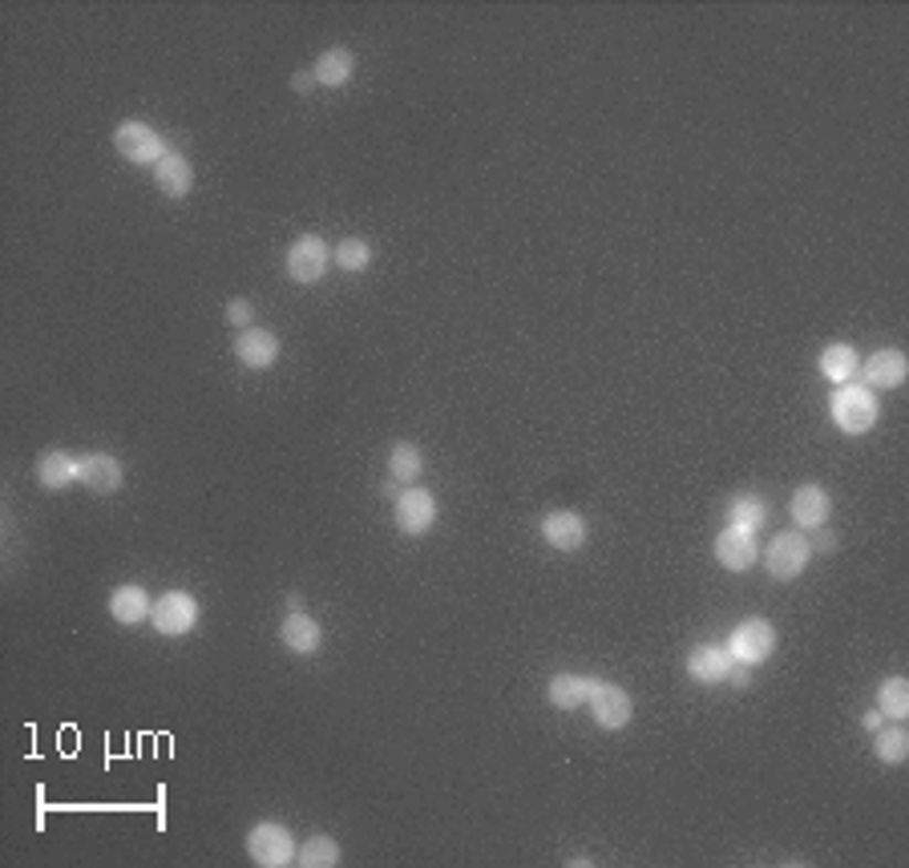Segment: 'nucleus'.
Here are the masks:
<instances>
[{
    "mask_svg": "<svg viewBox=\"0 0 909 868\" xmlns=\"http://www.w3.org/2000/svg\"><path fill=\"white\" fill-rule=\"evenodd\" d=\"M877 711L886 719H894V723H901V719L909 716V679L906 675H889L881 687H877Z\"/></svg>",
    "mask_w": 909,
    "mask_h": 868,
    "instance_id": "25",
    "label": "nucleus"
},
{
    "mask_svg": "<svg viewBox=\"0 0 909 868\" xmlns=\"http://www.w3.org/2000/svg\"><path fill=\"white\" fill-rule=\"evenodd\" d=\"M235 360L251 372H267L279 360V336L272 328H247L239 331L235 340Z\"/></svg>",
    "mask_w": 909,
    "mask_h": 868,
    "instance_id": "13",
    "label": "nucleus"
},
{
    "mask_svg": "<svg viewBox=\"0 0 909 868\" xmlns=\"http://www.w3.org/2000/svg\"><path fill=\"white\" fill-rule=\"evenodd\" d=\"M154 611L150 594H146L142 586H118L114 594H109V614H114V622H121V626H138V622H146Z\"/></svg>",
    "mask_w": 909,
    "mask_h": 868,
    "instance_id": "22",
    "label": "nucleus"
},
{
    "mask_svg": "<svg viewBox=\"0 0 909 868\" xmlns=\"http://www.w3.org/2000/svg\"><path fill=\"white\" fill-rule=\"evenodd\" d=\"M154 187L162 190L166 199H187L194 190V166H190L187 154L166 150V158L154 166Z\"/></svg>",
    "mask_w": 909,
    "mask_h": 868,
    "instance_id": "17",
    "label": "nucleus"
},
{
    "mask_svg": "<svg viewBox=\"0 0 909 868\" xmlns=\"http://www.w3.org/2000/svg\"><path fill=\"white\" fill-rule=\"evenodd\" d=\"M223 316H226V324H231V328H239V331L255 328V307H251V299H231Z\"/></svg>",
    "mask_w": 909,
    "mask_h": 868,
    "instance_id": "30",
    "label": "nucleus"
},
{
    "mask_svg": "<svg viewBox=\"0 0 909 868\" xmlns=\"http://www.w3.org/2000/svg\"><path fill=\"white\" fill-rule=\"evenodd\" d=\"M789 514L801 529H821L828 521V514H833V497H828V489H821V485L808 481V485H801V489L792 494Z\"/></svg>",
    "mask_w": 909,
    "mask_h": 868,
    "instance_id": "16",
    "label": "nucleus"
},
{
    "mask_svg": "<svg viewBox=\"0 0 909 868\" xmlns=\"http://www.w3.org/2000/svg\"><path fill=\"white\" fill-rule=\"evenodd\" d=\"M296 865H304V868H336V865H340V845H336L328 833L307 836L304 845H299V853H296Z\"/></svg>",
    "mask_w": 909,
    "mask_h": 868,
    "instance_id": "26",
    "label": "nucleus"
},
{
    "mask_svg": "<svg viewBox=\"0 0 909 868\" xmlns=\"http://www.w3.org/2000/svg\"><path fill=\"white\" fill-rule=\"evenodd\" d=\"M591 687H594V675H574V670H562V675L550 679L546 699H550V707H558V711H579V707L591 699Z\"/></svg>",
    "mask_w": 909,
    "mask_h": 868,
    "instance_id": "20",
    "label": "nucleus"
},
{
    "mask_svg": "<svg viewBox=\"0 0 909 868\" xmlns=\"http://www.w3.org/2000/svg\"><path fill=\"white\" fill-rule=\"evenodd\" d=\"M114 146H118L121 158L134 166H158L166 158V150H170L162 134H158L150 121H138V118H126L114 129Z\"/></svg>",
    "mask_w": 909,
    "mask_h": 868,
    "instance_id": "3",
    "label": "nucleus"
},
{
    "mask_svg": "<svg viewBox=\"0 0 909 868\" xmlns=\"http://www.w3.org/2000/svg\"><path fill=\"white\" fill-rule=\"evenodd\" d=\"M768 521V505L760 501V497H736L732 505H728V526H740L748 529V533H757V529H764Z\"/></svg>",
    "mask_w": 909,
    "mask_h": 868,
    "instance_id": "29",
    "label": "nucleus"
},
{
    "mask_svg": "<svg viewBox=\"0 0 909 868\" xmlns=\"http://www.w3.org/2000/svg\"><path fill=\"white\" fill-rule=\"evenodd\" d=\"M828 416H833V424H837L845 436H862L877 424L881 404H877L874 388L849 380V384L833 388V396H828Z\"/></svg>",
    "mask_w": 909,
    "mask_h": 868,
    "instance_id": "1",
    "label": "nucleus"
},
{
    "mask_svg": "<svg viewBox=\"0 0 909 868\" xmlns=\"http://www.w3.org/2000/svg\"><path fill=\"white\" fill-rule=\"evenodd\" d=\"M857 375L865 380V388H877V392H889V388H901L909 375V360L901 348H881L857 368Z\"/></svg>",
    "mask_w": 909,
    "mask_h": 868,
    "instance_id": "11",
    "label": "nucleus"
},
{
    "mask_svg": "<svg viewBox=\"0 0 909 868\" xmlns=\"http://www.w3.org/2000/svg\"><path fill=\"white\" fill-rule=\"evenodd\" d=\"M862 728L869 731V735H874V731H881V728H886V716H881V711H869V716L862 719Z\"/></svg>",
    "mask_w": 909,
    "mask_h": 868,
    "instance_id": "33",
    "label": "nucleus"
},
{
    "mask_svg": "<svg viewBox=\"0 0 909 868\" xmlns=\"http://www.w3.org/2000/svg\"><path fill=\"white\" fill-rule=\"evenodd\" d=\"M591 538L586 529V517L574 514V509H554V514L542 517V541L558 553H579Z\"/></svg>",
    "mask_w": 909,
    "mask_h": 868,
    "instance_id": "10",
    "label": "nucleus"
},
{
    "mask_svg": "<svg viewBox=\"0 0 909 868\" xmlns=\"http://www.w3.org/2000/svg\"><path fill=\"white\" fill-rule=\"evenodd\" d=\"M296 611H304V599H299V594H292V599H287V614H296Z\"/></svg>",
    "mask_w": 909,
    "mask_h": 868,
    "instance_id": "35",
    "label": "nucleus"
},
{
    "mask_svg": "<svg viewBox=\"0 0 909 868\" xmlns=\"http://www.w3.org/2000/svg\"><path fill=\"white\" fill-rule=\"evenodd\" d=\"M77 481L89 489V494H118L121 481H126V469H121V461L114 457V453H85L82 457V477Z\"/></svg>",
    "mask_w": 909,
    "mask_h": 868,
    "instance_id": "15",
    "label": "nucleus"
},
{
    "mask_svg": "<svg viewBox=\"0 0 909 868\" xmlns=\"http://www.w3.org/2000/svg\"><path fill=\"white\" fill-rule=\"evenodd\" d=\"M199 599L190 594V590H166L162 599H154V611H150V622L154 631L166 634V638H182V634H190L194 626H199Z\"/></svg>",
    "mask_w": 909,
    "mask_h": 868,
    "instance_id": "5",
    "label": "nucleus"
},
{
    "mask_svg": "<svg viewBox=\"0 0 909 868\" xmlns=\"http://www.w3.org/2000/svg\"><path fill=\"white\" fill-rule=\"evenodd\" d=\"M586 707H591L594 723H599L603 731H623L626 723L635 719V703H631V695H626L619 682H606V679H594Z\"/></svg>",
    "mask_w": 909,
    "mask_h": 868,
    "instance_id": "8",
    "label": "nucleus"
},
{
    "mask_svg": "<svg viewBox=\"0 0 909 868\" xmlns=\"http://www.w3.org/2000/svg\"><path fill=\"white\" fill-rule=\"evenodd\" d=\"M857 368H862V356H857L853 343H828L825 352H821V372H825L833 384L857 380Z\"/></svg>",
    "mask_w": 909,
    "mask_h": 868,
    "instance_id": "24",
    "label": "nucleus"
},
{
    "mask_svg": "<svg viewBox=\"0 0 909 868\" xmlns=\"http://www.w3.org/2000/svg\"><path fill=\"white\" fill-rule=\"evenodd\" d=\"M732 650L728 646H720V643H699L691 655H687V675L696 682H704V687H716V682H723L728 679V670H732Z\"/></svg>",
    "mask_w": 909,
    "mask_h": 868,
    "instance_id": "14",
    "label": "nucleus"
},
{
    "mask_svg": "<svg viewBox=\"0 0 909 868\" xmlns=\"http://www.w3.org/2000/svg\"><path fill=\"white\" fill-rule=\"evenodd\" d=\"M296 836H292V828L279 821H260L255 828L247 833V857L251 865L260 868H287L296 865Z\"/></svg>",
    "mask_w": 909,
    "mask_h": 868,
    "instance_id": "2",
    "label": "nucleus"
},
{
    "mask_svg": "<svg viewBox=\"0 0 909 868\" xmlns=\"http://www.w3.org/2000/svg\"><path fill=\"white\" fill-rule=\"evenodd\" d=\"M760 558H764L768 578H776V582H796V578L808 570L813 550H808V538H804V533H776V538L764 546Z\"/></svg>",
    "mask_w": 909,
    "mask_h": 868,
    "instance_id": "4",
    "label": "nucleus"
},
{
    "mask_svg": "<svg viewBox=\"0 0 909 868\" xmlns=\"http://www.w3.org/2000/svg\"><path fill=\"white\" fill-rule=\"evenodd\" d=\"M311 85H316V77H311V70H304V73H296V77H292V89H299V94H307Z\"/></svg>",
    "mask_w": 909,
    "mask_h": 868,
    "instance_id": "34",
    "label": "nucleus"
},
{
    "mask_svg": "<svg viewBox=\"0 0 909 868\" xmlns=\"http://www.w3.org/2000/svg\"><path fill=\"white\" fill-rule=\"evenodd\" d=\"M328 263H331V255H328V243L319 235H299L292 247H287V275L296 283H319L324 275H328Z\"/></svg>",
    "mask_w": 909,
    "mask_h": 868,
    "instance_id": "9",
    "label": "nucleus"
},
{
    "mask_svg": "<svg viewBox=\"0 0 909 868\" xmlns=\"http://www.w3.org/2000/svg\"><path fill=\"white\" fill-rule=\"evenodd\" d=\"M331 263L340 271H348V275H360V271L372 267V243L368 239H340L336 243V251H331Z\"/></svg>",
    "mask_w": 909,
    "mask_h": 868,
    "instance_id": "27",
    "label": "nucleus"
},
{
    "mask_svg": "<svg viewBox=\"0 0 909 868\" xmlns=\"http://www.w3.org/2000/svg\"><path fill=\"white\" fill-rule=\"evenodd\" d=\"M874 735H877L874 751H877V760L881 763L901 768V763L909 760V731L906 728H881V731H874Z\"/></svg>",
    "mask_w": 909,
    "mask_h": 868,
    "instance_id": "28",
    "label": "nucleus"
},
{
    "mask_svg": "<svg viewBox=\"0 0 909 868\" xmlns=\"http://www.w3.org/2000/svg\"><path fill=\"white\" fill-rule=\"evenodd\" d=\"M723 646L732 650L736 663H744V667H760V663L776 650V626H772L768 618H744Z\"/></svg>",
    "mask_w": 909,
    "mask_h": 868,
    "instance_id": "7",
    "label": "nucleus"
},
{
    "mask_svg": "<svg viewBox=\"0 0 909 868\" xmlns=\"http://www.w3.org/2000/svg\"><path fill=\"white\" fill-rule=\"evenodd\" d=\"M389 473H392V481H401L404 489L421 481V477H425V453H421V445H413V441H397V445L389 448Z\"/></svg>",
    "mask_w": 909,
    "mask_h": 868,
    "instance_id": "23",
    "label": "nucleus"
},
{
    "mask_svg": "<svg viewBox=\"0 0 909 868\" xmlns=\"http://www.w3.org/2000/svg\"><path fill=\"white\" fill-rule=\"evenodd\" d=\"M392 521H397L404 538H425L429 529L437 526V497L421 489V485H409L392 505Z\"/></svg>",
    "mask_w": 909,
    "mask_h": 868,
    "instance_id": "6",
    "label": "nucleus"
},
{
    "mask_svg": "<svg viewBox=\"0 0 909 868\" xmlns=\"http://www.w3.org/2000/svg\"><path fill=\"white\" fill-rule=\"evenodd\" d=\"M723 682H732V687H748L752 682V667H744V663H732V670H728V679Z\"/></svg>",
    "mask_w": 909,
    "mask_h": 868,
    "instance_id": "32",
    "label": "nucleus"
},
{
    "mask_svg": "<svg viewBox=\"0 0 909 868\" xmlns=\"http://www.w3.org/2000/svg\"><path fill=\"white\" fill-rule=\"evenodd\" d=\"M279 643H284L292 655H316L319 646H324V626L307 611L284 614V622H279Z\"/></svg>",
    "mask_w": 909,
    "mask_h": 868,
    "instance_id": "18",
    "label": "nucleus"
},
{
    "mask_svg": "<svg viewBox=\"0 0 909 868\" xmlns=\"http://www.w3.org/2000/svg\"><path fill=\"white\" fill-rule=\"evenodd\" d=\"M82 477V457H73L65 448H49L45 457L36 461V485L41 489H70L73 481Z\"/></svg>",
    "mask_w": 909,
    "mask_h": 868,
    "instance_id": "19",
    "label": "nucleus"
},
{
    "mask_svg": "<svg viewBox=\"0 0 909 868\" xmlns=\"http://www.w3.org/2000/svg\"><path fill=\"white\" fill-rule=\"evenodd\" d=\"M760 558V546H757V533H748V529L740 526H728L716 538V562L723 565V570H732V574H744V570H752Z\"/></svg>",
    "mask_w": 909,
    "mask_h": 868,
    "instance_id": "12",
    "label": "nucleus"
},
{
    "mask_svg": "<svg viewBox=\"0 0 909 868\" xmlns=\"http://www.w3.org/2000/svg\"><path fill=\"white\" fill-rule=\"evenodd\" d=\"M356 73V57L348 53V49H324L316 57V65H311V77H316V85H324V89H340V85L352 82Z\"/></svg>",
    "mask_w": 909,
    "mask_h": 868,
    "instance_id": "21",
    "label": "nucleus"
},
{
    "mask_svg": "<svg viewBox=\"0 0 909 868\" xmlns=\"http://www.w3.org/2000/svg\"><path fill=\"white\" fill-rule=\"evenodd\" d=\"M808 550H813V553H833V550H837V538H833V533H825V526H821V529H813V538H808Z\"/></svg>",
    "mask_w": 909,
    "mask_h": 868,
    "instance_id": "31",
    "label": "nucleus"
}]
</instances>
